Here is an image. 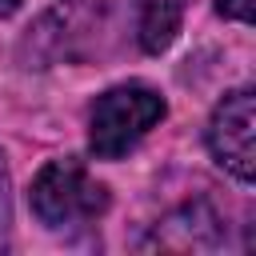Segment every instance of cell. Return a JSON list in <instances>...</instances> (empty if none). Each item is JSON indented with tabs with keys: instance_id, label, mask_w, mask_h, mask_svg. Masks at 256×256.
I'll return each instance as SVG.
<instances>
[{
	"instance_id": "6da1fadb",
	"label": "cell",
	"mask_w": 256,
	"mask_h": 256,
	"mask_svg": "<svg viewBox=\"0 0 256 256\" xmlns=\"http://www.w3.org/2000/svg\"><path fill=\"white\" fill-rule=\"evenodd\" d=\"M28 208L48 232H68V228H84L100 220L112 208V192L88 172L84 160L56 156L32 176Z\"/></svg>"
},
{
	"instance_id": "7a4b0ae2",
	"label": "cell",
	"mask_w": 256,
	"mask_h": 256,
	"mask_svg": "<svg viewBox=\"0 0 256 256\" xmlns=\"http://www.w3.org/2000/svg\"><path fill=\"white\" fill-rule=\"evenodd\" d=\"M164 116H168V100L152 84H140V80L116 84L100 92L88 108V152L96 160H120Z\"/></svg>"
},
{
	"instance_id": "3957f363",
	"label": "cell",
	"mask_w": 256,
	"mask_h": 256,
	"mask_svg": "<svg viewBox=\"0 0 256 256\" xmlns=\"http://www.w3.org/2000/svg\"><path fill=\"white\" fill-rule=\"evenodd\" d=\"M252 132H256V92L232 88L224 92V100L212 108L208 128H204V144L212 152V160L240 184L256 180V148H252Z\"/></svg>"
},
{
	"instance_id": "277c9868",
	"label": "cell",
	"mask_w": 256,
	"mask_h": 256,
	"mask_svg": "<svg viewBox=\"0 0 256 256\" xmlns=\"http://www.w3.org/2000/svg\"><path fill=\"white\" fill-rule=\"evenodd\" d=\"M140 252H216L224 248V220L220 212L204 200V196H192L184 204H176L172 212H164L136 244Z\"/></svg>"
},
{
	"instance_id": "5b68a950",
	"label": "cell",
	"mask_w": 256,
	"mask_h": 256,
	"mask_svg": "<svg viewBox=\"0 0 256 256\" xmlns=\"http://www.w3.org/2000/svg\"><path fill=\"white\" fill-rule=\"evenodd\" d=\"M136 4V40L148 56H160L176 44L184 24V0H132Z\"/></svg>"
},
{
	"instance_id": "8992f818",
	"label": "cell",
	"mask_w": 256,
	"mask_h": 256,
	"mask_svg": "<svg viewBox=\"0 0 256 256\" xmlns=\"http://www.w3.org/2000/svg\"><path fill=\"white\" fill-rule=\"evenodd\" d=\"M12 244V172L8 156L0 152V252Z\"/></svg>"
},
{
	"instance_id": "52a82bcc",
	"label": "cell",
	"mask_w": 256,
	"mask_h": 256,
	"mask_svg": "<svg viewBox=\"0 0 256 256\" xmlns=\"http://www.w3.org/2000/svg\"><path fill=\"white\" fill-rule=\"evenodd\" d=\"M216 12L224 20H236V24H252L256 12H252V0H216Z\"/></svg>"
},
{
	"instance_id": "ba28073f",
	"label": "cell",
	"mask_w": 256,
	"mask_h": 256,
	"mask_svg": "<svg viewBox=\"0 0 256 256\" xmlns=\"http://www.w3.org/2000/svg\"><path fill=\"white\" fill-rule=\"evenodd\" d=\"M16 12H20V0H0V20H8Z\"/></svg>"
}]
</instances>
